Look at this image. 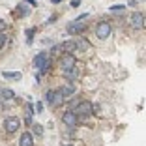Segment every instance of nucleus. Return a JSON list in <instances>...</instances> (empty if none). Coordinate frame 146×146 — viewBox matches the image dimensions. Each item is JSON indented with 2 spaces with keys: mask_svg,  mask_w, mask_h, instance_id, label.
I'll use <instances>...</instances> for the list:
<instances>
[{
  "mask_svg": "<svg viewBox=\"0 0 146 146\" xmlns=\"http://www.w3.org/2000/svg\"><path fill=\"white\" fill-rule=\"evenodd\" d=\"M120 9H125V6H122V4H116V6H111V11H120Z\"/></svg>",
  "mask_w": 146,
  "mask_h": 146,
  "instance_id": "6ab92c4d",
  "label": "nucleus"
},
{
  "mask_svg": "<svg viewBox=\"0 0 146 146\" xmlns=\"http://www.w3.org/2000/svg\"><path fill=\"white\" fill-rule=\"evenodd\" d=\"M112 32V26L109 25V23H99L98 26H96V36H98L99 39H107L109 36H111Z\"/></svg>",
  "mask_w": 146,
  "mask_h": 146,
  "instance_id": "20e7f679",
  "label": "nucleus"
},
{
  "mask_svg": "<svg viewBox=\"0 0 146 146\" xmlns=\"http://www.w3.org/2000/svg\"><path fill=\"white\" fill-rule=\"evenodd\" d=\"M62 122H64L66 125H69V127H75L77 122H79V118L73 114V111H66L64 114H62Z\"/></svg>",
  "mask_w": 146,
  "mask_h": 146,
  "instance_id": "0eeeda50",
  "label": "nucleus"
},
{
  "mask_svg": "<svg viewBox=\"0 0 146 146\" xmlns=\"http://www.w3.org/2000/svg\"><path fill=\"white\" fill-rule=\"evenodd\" d=\"M4 26H6V23H4V21H2V19H0V32L4 30Z\"/></svg>",
  "mask_w": 146,
  "mask_h": 146,
  "instance_id": "5701e85b",
  "label": "nucleus"
},
{
  "mask_svg": "<svg viewBox=\"0 0 146 146\" xmlns=\"http://www.w3.org/2000/svg\"><path fill=\"white\" fill-rule=\"evenodd\" d=\"M62 49H64L68 54H71V52L77 51V47H75V41H73V39H68V41H64V43H62Z\"/></svg>",
  "mask_w": 146,
  "mask_h": 146,
  "instance_id": "f8f14e48",
  "label": "nucleus"
},
{
  "mask_svg": "<svg viewBox=\"0 0 146 146\" xmlns=\"http://www.w3.org/2000/svg\"><path fill=\"white\" fill-rule=\"evenodd\" d=\"M4 43H6V34H2V32H0V49L4 47Z\"/></svg>",
  "mask_w": 146,
  "mask_h": 146,
  "instance_id": "aec40b11",
  "label": "nucleus"
},
{
  "mask_svg": "<svg viewBox=\"0 0 146 146\" xmlns=\"http://www.w3.org/2000/svg\"><path fill=\"white\" fill-rule=\"evenodd\" d=\"M73 41H75V47H77V51H86V49L90 47L88 39H84V38H77V39H73Z\"/></svg>",
  "mask_w": 146,
  "mask_h": 146,
  "instance_id": "9b49d317",
  "label": "nucleus"
},
{
  "mask_svg": "<svg viewBox=\"0 0 146 146\" xmlns=\"http://www.w3.org/2000/svg\"><path fill=\"white\" fill-rule=\"evenodd\" d=\"M26 38H28V43H32V38H34V30H28V32H26Z\"/></svg>",
  "mask_w": 146,
  "mask_h": 146,
  "instance_id": "412c9836",
  "label": "nucleus"
},
{
  "mask_svg": "<svg viewBox=\"0 0 146 146\" xmlns=\"http://www.w3.org/2000/svg\"><path fill=\"white\" fill-rule=\"evenodd\" d=\"M32 114H34V111H32V105H28V112H26V124H32Z\"/></svg>",
  "mask_w": 146,
  "mask_h": 146,
  "instance_id": "a211bd4d",
  "label": "nucleus"
},
{
  "mask_svg": "<svg viewBox=\"0 0 146 146\" xmlns=\"http://www.w3.org/2000/svg\"><path fill=\"white\" fill-rule=\"evenodd\" d=\"M84 28H86V26L79 25V23H73V25H69V26H68V34H71V36L81 34V32H84Z\"/></svg>",
  "mask_w": 146,
  "mask_h": 146,
  "instance_id": "9d476101",
  "label": "nucleus"
},
{
  "mask_svg": "<svg viewBox=\"0 0 146 146\" xmlns=\"http://www.w3.org/2000/svg\"><path fill=\"white\" fill-rule=\"evenodd\" d=\"M2 77L4 79H21V71H4Z\"/></svg>",
  "mask_w": 146,
  "mask_h": 146,
  "instance_id": "dca6fc26",
  "label": "nucleus"
},
{
  "mask_svg": "<svg viewBox=\"0 0 146 146\" xmlns=\"http://www.w3.org/2000/svg\"><path fill=\"white\" fill-rule=\"evenodd\" d=\"M64 75L69 79V81H75V79L79 77V73H77V68H71V69H68V71H64Z\"/></svg>",
  "mask_w": 146,
  "mask_h": 146,
  "instance_id": "2eb2a0df",
  "label": "nucleus"
},
{
  "mask_svg": "<svg viewBox=\"0 0 146 146\" xmlns=\"http://www.w3.org/2000/svg\"><path fill=\"white\" fill-rule=\"evenodd\" d=\"M32 131H34V133L38 135V137H41V135H43V125H39V124H34Z\"/></svg>",
  "mask_w": 146,
  "mask_h": 146,
  "instance_id": "f3484780",
  "label": "nucleus"
},
{
  "mask_svg": "<svg viewBox=\"0 0 146 146\" xmlns=\"http://www.w3.org/2000/svg\"><path fill=\"white\" fill-rule=\"evenodd\" d=\"M49 66H51V62H49V54L47 52H39V54H36L34 58V68L39 69L41 73H45L49 69Z\"/></svg>",
  "mask_w": 146,
  "mask_h": 146,
  "instance_id": "f03ea898",
  "label": "nucleus"
},
{
  "mask_svg": "<svg viewBox=\"0 0 146 146\" xmlns=\"http://www.w3.org/2000/svg\"><path fill=\"white\" fill-rule=\"evenodd\" d=\"M0 96H2L4 99H13V98H15L13 90H9V88H0Z\"/></svg>",
  "mask_w": 146,
  "mask_h": 146,
  "instance_id": "4468645a",
  "label": "nucleus"
},
{
  "mask_svg": "<svg viewBox=\"0 0 146 146\" xmlns=\"http://www.w3.org/2000/svg\"><path fill=\"white\" fill-rule=\"evenodd\" d=\"M92 112H94V107H92L90 101H81V103L75 107L73 114L77 116V118H88V116H92Z\"/></svg>",
  "mask_w": 146,
  "mask_h": 146,
  "instance_id": "f257e3e1",
  "label": "nucleus"
},
{
  "mask_svg": "<svg viewBox=\"0 0 146 146\" xmlns=\"http://www.w3.org/2000/svg\"><path fill=\"white\" fill-rule=\"evenodd\" d=\"M60 92H62L64 98H69L71 94H75V86H73V84H66V86H62V88H60Z\"/></svg>",
  "mask_w": 146,
  "mask_h": 146,
  "instance_id": "ddd939ff",
  "label": "nucleus"
},
{
  "mask_svg": "<svg viewBox=\"0 0 146 146\" xmlns=\"http://www.w3.org/2000/svg\"><path fill=\"white\" fill-rule=\"evenodd\" d=\"M64 96H62V92L60 90H52V98H51V107H60L62 103H64Z\"/></svg>",
  "mask_w": 146,
  "mask_h": 146,
  "instance_id": "6e6552de",
  "label": "nucleus"
},
{
  "mask_svg": "<svg viewBox=\"0 0 146 146\" xmlns=\"http://www.w3.org/2000/svg\"><path fill=\"white\" fill-rule=\"evenodd\" d=\"M129 23H131V26L133 28H144V15H142V11H133L131 13V17H129Z\"/></svg>",
  "mask_w": 146,
  "mask_h": 146,
  "instance_id": "39448f33",
  "label": "nucleus"
},
{
  "mask_svg": "<svg viewBox=\"0 0 146 146\" xmlns=\"http://www.w3.org/2000/svg\"><path fill=\"white\" fill-rule=\"evenodd\" d=\"M51 98H52V90H47V94H45V99H47V103H51Z\"/></svg>",
  "mask_w": 146,
  "mask_h": 146,
  "instance_id": "4be33fe9",
  "label": "nucleus"
},
{
  "mask_svg": "<svg viewBox=\"0 0 146 146\" xmlns=\"http://www.w3.org/2000/svg\"><path fill=\"white\" fill-rule=\"evenodd\" d=\"M60 66H62V69H64V71H68V69L75 68V56H73V54H68V52H64V54H62V60H60Z\"/></svg>",
  "mask_w": 146,
  "mask_h": 146,
  "instance_id": "423d86ee",
  "label": "nucleus"
},
{
  "mask_svg": "<svg viewBox=\"0 0 146 146\" xmlns=\"http://www.w3.org/2000/svg\"><path fill=\"white\" fill-rule=\"evenodd\" d=\"M51 2H54V4H58V2H62V0H51Z\"/></svg>",
  "mask_w": 146,
  "mask_h": 146,
  "instance_id": "b1692460",
  "label": "nucleus"
},
{
  "mask_svg": "<svg viewBox=\"0 0 146 146\" xmlns=\"http://www.w3.org/2000/svg\"><path fill=\"white\" fill-rule=\"evenodd\" d=\"M64 146H73V144H64Z\"/></svg>",
  "mask_w": 146,
  "mask_h": 146,
  "instance_id": "393cba45",
  "label": "nucleus"
},
{
  "mask_svg": "<svg viewBox=\"0 0 146 146\" xmlns=\"http://www.w3.org/2000/svg\"><path fill=\"white\" fill-rule=\"evenodd\" d=\"M19 146H34V139H32V133H23L21 139H19Z\"/></svg>",
  "mask_w": 146,
  "mask_h": 146,
  "instance_id": "1a4fd4ad",
  "label": "nucleus"
},
{
  "mask_svg": "<svg viewBox=\"0 0 146 146\" xmlns=\"http://www.w3.org/2000/svg\"><path fill=\"white\" fill-rule=\"evenodd\" d=\"M19 127H21V120L17 116H6V120H4L6 133H15V131H19Z\"/></svg>",
  "mask_w": 146,
  "mask_h": 146,
  "instance_id": "7ed1b4c3",
  "label": "nucleus"
}]
</instances>
